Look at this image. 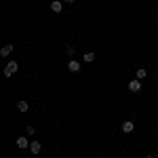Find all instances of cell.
Returning <instances> with one entry per match:
<instances>
[{"instance_id":"obj_1","label":"cell","mask_w":158,"mask_h":158,"mask_svg":"<svg viewBox=\"0 0 158 158\" xmlns=\"http://www.w3.org/2000/svg\"><path fill=\"white\" fill-rule=\"evenodd\" d=\"M17 70H19V63H17V61H9V63L4 65V76H6V78H11Z\"/></svg>"},{"instance_id":"obj_2","label":"cell","mask_w":158,"mask_h":158,"mask_svg":"<svg viewBox=\"0 0 158 158\" xmlns=\"http://www.w3.org/2000/svg\"><path fill=\"white\" fill-rule=\"evenodd\" d=\"M129 91L131 93H139L141 91V80H131L129 82Z\"/></svg>"},{"instance_id":"obj_3","label":"cell","mask_w":158,"mask_h":158,"mask_svg":"<svg viewBox=\"0 0 158 158\" xmlns=\"http://www.w3.org/2000/svg\"><path fill=\"white\" fill-rule=\"evenodd\" d=\"M135 131V124L131 120H127V122H122V133H127V135H131Z\"/></svg>"},{"instance_id":"obj_4","label":"cell","mask_w":158,"mask_h":158,"mask_svg":"<svg viewBox=\"0 0 158 158\" xmlns=\"http://www.w3.org/2000/svg\"><path fill=\"white\" fill-rule=\"evenodd\" d=\"M51 11H53V13H61V11H63V2L53 0V2H51Z\"/></svg>"},{"instance_id":"obj_5","label":"cell","mask_w":158,"mask_h":158,"mask_svg":"<svg viewBox=\"0 0 158 158\" xmlns=\"http://www.w3.org/2000/svg\"><path fill=\"white\" fill-rule=\"evenodd\" d=\"M68 70H70V72H80V61L70 59V63H68Z\"/></svg>"},{"instance_id":"obj_6","label":"cell","mask_w":158,"mask_h":158,"mask_svg":"<svg viewBox=\"0 0 158 158\" xmlns=\"http://www.w3.org/2000/svg\"><path fill=\"white\" fill-rule=\"evenodd\" d=\"M17 148H21V150H27V148H30V141H27V137H19V139H17Z\"/></svg>"},{"instance_id":"obj_7","label":"cell","mask_w":158,"mask_h":158,"mask_svg":"<svg viewBox=\"0 0 158 158\" xmlns=\"http://www.w3.org/2000/svg\"><path fill=\"white\" fill-rule=\"evenodd\" d=\"M40 150H42L40 141H32V143H30V152H32V154H40Z\"/></svg>"},{"instance_id":"obj_8","label":"cell","mask_w":158,"mask_h":158,"mask_svg":"<svg viewBox=\"0 0 158 158\" xmlns=\"http://www.w3.org/2000/svg\"><path fill=\"white\" fill-rule=\"evenodd\" d=\"M11 53H13V44H4V47L0 49V55H2V57H9Z\"/></svg>"},{"instance_id":"obj_9","label":"cell","mask_w":158,"mask_h":158,"mask_svg":"<svg viewBox=\"0 0 158 158\" xmlns=\"http://www.w3.org/2000/svg\"><path fill=\"white\" fill-rule=\"evenodd\" d=\"M17 110H19V112H27V110H30V103H27V101H17Z\"/></svg>"},{"instance_id":"obj_10","label":"cell","mask_w":158,"mask_h":158,"mask_svg":"<svg viewBox=\"0 0 158 158\" xmlns=\"http://www.w3.org/2000/svg\"><path fill=\"white\" fill-rule=\"evenodd\" d=\"M146 76H148V70H143V68H139V70H137V80H143Z\"/></svg>"},{"instance_id":"obj_11","label":"cell","mask_w":158,"mask_h":158,"mask_svg":"<svg viewBox=\"0 0 158 158\" xmlns=\"http://www.w3.org/2000/svg\"><path fill=\"white\" fill-rule=\"evenodd\" d=\"M82 59L86 61V63H91V61H95V53H85V57Z\"/></svg>"},{"instance_id":"obj_12","label":"cell","mask_w":158,"mask_h":158,"mask_svg":"<svg viewBox=\"0 0 158 158\" xmlns=\"http://www.w3.org/2000/svg\"><path fill=\"white\" fill-rule=\"evenodd\" d=\"M65 51H68V55H74V53H76V49H74V47H68Z\"/></svg>"},{"instance_id":"obj_13","label":"cell","mask_w":158,"mask_h":158,"mask_svg":"<svg viewBox=\"0 0 158 158\" xmlns=\"http://www.w3.org/2000/svg\"><path fill=\"white\" fill-rule=\"evenodd\" d=\"M63 2H65V4H72V2H74V0H63Z\"/></svg>"},{"instance_id":"obj_14","label":"cell","mask_w":158,"mask_h":158,"mask_svg":"<svg viewBox=\"0 0 158 158\" xmlns=\"http://www.w3.org/2000/svg\"><path fill=\"white\" fill-rule=\"evenodd\" d=\"M143 158H154V156H152V154H148V156H143Z\"/></svg>"}]
</instances>
